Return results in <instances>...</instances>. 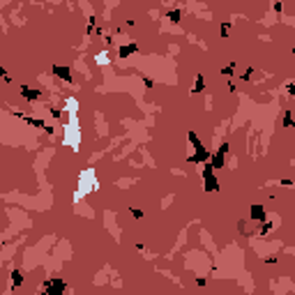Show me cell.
<instances>
[{
	"instance_id": "6da1fadb",
	"label": "cell",
	"mask_w": 295,
	"mask_h": 295,
	"mask_svg": "<svg viewBox=\"0 0 295 295\" xmlns=\"http://www.w3.org/2000/svg\"><path fill=\"white\" fill-rule=\"evenodd\" d=\"M53 71H56L62 81H71V76H69V69H67V67H53Z\"/></svg>"
},
{
	"instance_id": "7a4b0ae2",
	"label": "cell",
	"mask_w": 295,
	"mask_h": 295,
	"mask_svg": "<svg viewBox=\"0 0 295 295\" xmlns=\"http://www.w3.org/2000/svg\"><path fill=\"white\" fill-rule=\"evenodd\" d=\"M251 217H254V219H263V208L261 205H254V208H251Z\"/></svg>"
},
{
	"instance_id": "3957f363",
	"label": "cell",
	"mask_w": 295,
	"mask_h": 295,
	"mask_svg": "<svg viewBox=\"0 0 295 295\" xmlns=\"http://www.w3.org/2000/svg\"><path fill=\"white\" fill-rule=\"evenodd\" d=\"M136 51V44H129V46H122L120 49V56H129V53H134Z\"/></svg>"
},
{
	"instance_id": "277c9868",
	"label": "cell",
	"mask_w": 295,
	"mask_h": 295,
	"mask_svg": "<svg viewBox=\"0 0 295 295\" xmlns=\"http://www.w3.org/2000/svg\"><path fill=\"white\" fill-rule=\"evenodd\" d=\"M23 97H26V99H35V97H39V92H37V90H28V88H23Z\"/></svg>"
},
{
	"instance_id": "5b68a950",
	"label": "cell",
	"mask_w": 295,
	"mask_h": 295,
	"mask_svg": "<svg viewBox=\"0 0 295 295\" xmlns=\"http://www.w3.org/2000/svg\"><path fill=\"white\" fill-rule=\"evenodd\" d=\"M49 288H51V291H62V284H51Z\"/></svg>"
}]
</instances>
